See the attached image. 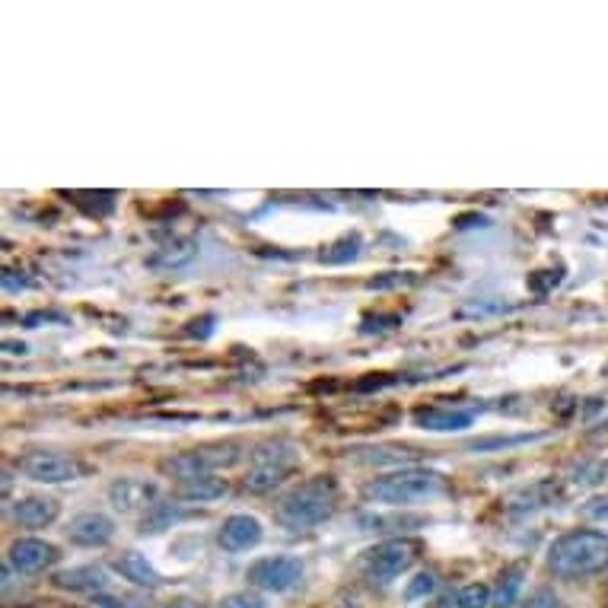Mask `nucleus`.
Listing matches in <instances>:
<instances>
[{"instance_id": "1", "label": "nucleus", "mask_w": 608, "mask_h": 608, "mask_svg": "<svg viewBox=\"0 0 608 608\" xmlns=\"http://www.w3.org/2000/svg\"><path fill=\"white\" fill-rule=\"evenodd\" d=\"M548 567L561 580H583L608 570V535L596 529H573L554 538L548 548Z\"/></svg>"}, {"instance_id": "26", "label": "nucleus", "mask_w": 608, "mask_h": 608, "mask_svg": "<svg viewBox=\"0 0 608 608\" xmlns=\"http://www.w3.org/2000/svg\"><path fill=\"white\" fill-rule=\"evenodd\" d=\"M395 325H402V316H379L363 322V332H386V328H395Z\"/></svg>"}, {"instance_id": "6", "label": "nucleus", "mask_w": 608, "mask_h": 608, "mask_svg": "<svg viewBox=\"0 0 608 608\" xmlns=\"http://www.w3.org/2000/svg\"><path fill=\"white\" fill-rule=\"evenodd\" d=\"M414 561H418V545L411 538H389V542H379L376 548L363 551L360 573L373 583H392L405 570H411Z\"/></svg>"}, {"instance_id": "20", "label": "nucleus", "mask_w": 608, "mask_h": 608, "mask_svg": "<svg viewBox=\"0 0 608 608\" xmlns=\"http://www.w3.org/2000/svg\"><path fill=\"white\" fill-rule=\"evenodd\" d=\"M529 440H538V437H532V433H516V437H503V433H494V437L472 440V443H468V449L484 453V449H507V446H519V443H529Z\"/></svg>"}, {"instance_id": "29", "label": "nucleus", "mask_w": 608, "mask_h": 608, "mask_svg": "<svg viewBox=\"0 0 608 608\" xmlns=\"http://www.w3.org/2000/svg\"><path fill=\"white\" fill-rule=\"evenodd\" d=\"M169 608H198V605H191V602H176V605H169Z\"/></svg>"}, {"instance_id": "27", "label": "nucleus", "mask_w": 608, "mask_h": 608, "mask_svg": "<svg viewBox=\"0 0 608 608\" xmlns=\"http://www.w3.org/2000/svg\"><path fill=\"white\" fill-rule=\"evenodd\" d=\"M586 513L593 519H608V497H599L593 503H586Z\"/></svg>"}, {"instance_id": "23", "label": "nucleus", "mask_w": 608, "mask_h": 608, "mask_svg": "<svg viewBox=\"0 0 608 608\" xmlns=\"http://www.w3.org/2000/svg\"><path fill=\"white\" fill-rule=\"evenodd\" d=\"M602 478H608V462H589V465H580L577 468V484H596V481H602Z\"/></svg>"}, {"instance_id": "16", "label": "nucleus", "mask_w": 608, "mask_h": 608, "mask_svg": "<svg viewBox=\"0 0 608 608\" xmlns=\"http://www.w3.org/2000/svg\"><path fill=\"white\" fill-rule=\"evenodd\" d=\"M115 570L121 573L125 580H131L134 586H160L163 577L156 573V567L144 558V554H137V551H125L121 558L115 561Z\"/></svg>"}, {"instance_id": "21", "label": "nucleus", "mask_w": 608, "mask_h": 608, "mask_svg": "<svg viewBox=\"0 0 608 608\" xmlns=\"http://www.w3.org/2000/svg\"><path fill=\"white\" fill-rule=\"evenodd\" d=\"M456 602H459V608H488L491 605V589L484 583H472V586L462 589Z\"/></svg>"}, {"instance_id": "17", "label": "nucleus", "mask_w": 608, "mask_h": 608, "mask_svg": "<svg viewBox=\"0 0 608 608\" xmlns=\"http://www.w3.org/2000/svg\"><path fill=\"white\" fill-rule=\"evenodd\" d=\"M230 491L227 478H217V475H201V478H188L179 481V497L188 503H207V500H220L223 494Z\"/></svg>"}, {"instance_id": "4", "label": "nucleus", "mask_w": 608, "mask_h": 608, "mask_svg": "<svg viewBox=\"0 0 608 608\" xmlns=\"http://www.w3.org/2000/svg\"><path fill=\"white\" fill-rule=\"evenodd\" d=\"M300 465V446L290 440H265L252 446L246 488L255 494H268L277 484H284Z\"/></svg>"}, {"instance_id": "14", "label": "nucleus", "mask_w": 608, "mask_h": 608, "mask_svg": "<svg viewBox=\"0 0 608 608\" xmlns=\"http://www.w3.org/2000/svg\"><path fill=\"white\" fill-rule=\"evenodd\" d=\"M61 507L58 500H48V497H26L13 507L16 523L26 526V529H45L58 519Z\"/></svg>"}, {"instance_id": "18", "label": "nucleus", "mask_w": 608, "mask_h": 608, "mask_svg": "<svg viewBox=\"0 0 608 608\" xmlns=\"http://www.w3.org/2000/svg\"><path fill=\"white\" fill-rule=\"evenodd\" d=\"M360 249H363V239L357 233H347L319 252V262L322 265H351L360 258Z\"/></svg>"}, {"instance_id": "28", "label": "nucleus", "mask_w": 608, "mask_h": 608, "mask_svg": "<svg viewBox=\"0 0 608 608\" xmlns=\"http://www.w3.org/2000/svg\"><path fill=\"white\" fill-rule=\"evenodd\" d=\"M593 440H602V443H608V424H605L602 430H596V433H593Z\"/></svg>"}, {"instance_id": "9", "label": "nucleus", "mask_w": 608, "mask_h": 608, "mask_svg": "<svg viewBox=\"0 0 608 608\" xmlns=\"http://www.w3.org/2000/svg\"><path fill=\"white\" fill-rule=\"evenodd\" d=\"M58 561V548L51 542H42V538H16L7 551V564L23 573V577H32V573H42L45 567H51Z\"/></svg>"}, {"instance_id": "3", "label": "nucleus", "mask_w": 608, "mask_h": 608, "mask_svg": "<svg viewBox=\"0 0 608 608\" xmlns=\"http://www.w3.org/2000/svg\"><path fill=\"white\" fill-rule=\"evenodd\" d=\"M446 491V478L430 468H402V472L382 475L363 484V497L370 503H389V507H411V503L433 500Z\"/></svg>"}, {"instance_id": "13", "label": "nucleus", "mask_w": 608, "mask_h": 608, "mask_svg": "<svg viewBox=\"0 0 608 608\" xmlns=\"http://www.w3.org/2000/svg\"><path fill=\"white\" fill-rule=\"evenodd\" d=\"M475 421V411H456V408H440V405H427L414 411V424L433 430V433H453V430H465L468 424Z\"/></svg>"}, {"instance_id": "8", "label": "nucleus", "mask_w": 608, "mask_h": 608, "mask_svg": "<svg viewBox=\"0 0 608 608\" xmlns=\"http://www.w3.org/2000/svg\"><path fill=\"white\" fill-rule=\"evenodd\" d=\"M20 472L39 484H64V481H77L83 475V465L74 456L64 453H29L20 459Z\"/></svg>"}, {"instance_id": "12", "label": "nucleus", "mask_w": 608, "mask_h": 608, "mask_svg": "<svg viewBox=\"0 0 608 608\" xmlns=\"http://www.w3.org/2000/svg\"><path fill=\"white\" fill-rule=\"evenodd\" d=\"M262 535H265V529L255 516L233 513L223 519V526H220V545L227 551H249L262 542Z\"/></svg>"}, {"instance_id": "15", "label": "nucleus", "mask_w": 608, "mask_h": 608, "mask_svg": "<svg viewBox=\"0 0 608 608\" xmlns=\"http://www.w3.org/2000/svg\"><path fill=\"white\" fill-rule=\"evenodd\" d=\"M55 583L61 589H74V593H102L109 586L106 570L96 567V564H83V567H71V570H61Z\"/></svg>"}, {"instance_id": "5", "label": "nucleus", "mask_w": 608, "mask_h": 608, "mask_svg": "<svg viewBox=\"0 0 608 608\" xmlns=\"http://www.w3.org/2000/svg\"><path fill=\"white\" fill-rule=\"evenodd\" d=\"M242 459V446L227 440V443H211L201 449H188V453H179L163 462V472L188 481V478H201V475H214L217 468H230Z\"/></svg>"}, {"instance_id": "7", "label": "nucleus", "mask_w": 608, "mask_h": 608, "mask_svg": "<svg viewBox=\"0 0 608 608\" xmlns=\"http://www.w3.org/2000/svg\"><path fill=\"white\" fill-rule=\"evenodd\" d=\"M249 586L262 589V593H287V589L300 586L303 580V564L290 554H274V558H258L249 564L246 573Z\"/></svg>"}, {"instance_id": "2", "label": "nucleus", "mask_w": 608, "mask_h": 608, "mask_svg": "<svg viewBox=\"0 0 608 608\" xmlns=\"http://www.w3.org/2000/svg\"><path fill=\"white\" fill-rule=\"evenodd\" d=\"M338 510V484L332 475H316L277 500V519L287 529H312Z\"/></svg>"}, {"instance_id": "22", "label": "nucleus", "mask_w": 608, "mask_h": 608, "mask_svg": "<svg viewBox=\"0 0 608 608\" xmlns=\"http://www.w3.org/2000/svg\"><path fill=\"white\" fill-rule=\"evenodd\" d=\"M433 589H437V577H433V573H418V577H414V580L408 583L405 599H408V602H418V599L430 596Z\"/></svg>"}, {"instance_id": "24", "label": "nucleus", "mask_w": 608, "mask_h": 608, "mask_svg": "<svg viewBox=\"0 0 608 608\" xmlns=\"http://www.w3.org/2000/svg\"><path fill=\"white\" fill-rule=\"evenodd\" d=\"M220 608H268V602L258 593H233L220 602Z\"/></svg>"}, {"instance_id": "25", "label": "nucleus", "mask_w": 608, "mask_h": 608, "mask_svg": "<svg viewBox=\"0 0 608 608\" xmlns=\"http://www.w3.org/2000/svg\"><path fill=\"white\" fill-rule=\"evenodd\" d=\"M529 608H561V599L554 589H538V593L529 599Z\"/></svg>"}, {"instance_id": "10", "label": "nucleus", "mask_w": 608, "mask_h": 608, "mask_svg": "<svg viewBox=\"0 0 608 608\" xmlns=\"http://www.w3.org/2000/svg\"><path fill=\"white\" fill-rule=\"evenodd\" d=\"M156 484L144 478H118L109 488V500L118 513H150L156 507Z\"/></svg>"}, {"instance_id": "11", "label": "nucleus", "mask_w": 608, "mask_h": 608, "mask_svg": "<svg viewBox=\"0 0 608 608\" xmlns=\"http://www.w3.org/2000/svg\"><path fill=\"white\" fill-rule=\"evenodd\" d=\"M67 535H71V542L80 545V548H102L112 542L115 535V523L99 510H86V513H77L71 519V526H67Z\"/></svg>"}, {"instance_id": "19", "label": "nucleus", "mask_w": 608, "mask_h": 608, "mask_svg": "<svg viewBox=\"0 0 608 608\" xmlns=\"http://www.w3.org/2000/svg\"><path fill=\"white\" fill-rule=\"evenodd\" d=\"M519 586H523V567H516V570H507L500 577V586H497V596H494V605L497 608H510L516 602V593H519Z\"/></svg>"}]
</instances>
